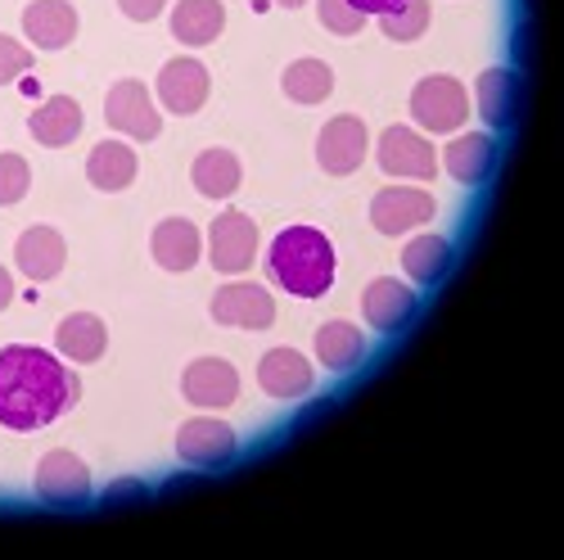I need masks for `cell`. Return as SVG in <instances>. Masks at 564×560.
I'll use <instances>...</instances> for the list:
<instances>
[{"instance_id":"cell-30","label":"cell","mask_w":564,"mask_h":560,"mask_svg":"<svg viewBox=\"0 0 564 560\" xmlns=\"http://www.w3.org/2000/svg\"><path fill=\"white\" fill-rule=\"evenodd\" d=\"M32 185V168L23 154H0V208H10L28 195Z\"/></svg>"},{"instance_id":"cell-26","label":"cell","mask_w":564,"mask_h":560,"mask_svg":"<svg viewBox=\"0 0 564 560\" xmlns=\"http://www.w3.org/2000/svg\"><path fill=\"white\" fill-rule=\"evenodd\" d=\"M316 357L330 370H352L366 357V340H361L357 325H348V321H325L316 331Z\"/></svg>"},{"instance_id":"cell-35","label":"cell","mask_w":564,"mask_h":560,"mask_svg":"<svg viewBox=\"0 0 564 560\" xmlns=\"http://www.w3.org/2000/svg\"><path fill=\"white\" fill-rule=\"evenodd\" d=\"M140 488H145V484H140V480H118L109 493H105V502H122V497H140Z\"/></svg>"},{"instance_id":"cell-11","label":"cell","mask_w":564,"mask_h":560,"mask_svg":"<svg viewBox=\"0 0 564 560\" xmlns=\"http://www.w3.org/2000/svg\"><path fill=\"white\" fill-rule=\"evenodd\" d=\"M181 394L191 398L195 407H230L240 398V370L221 357H199L185 366L181 376Z\"/></svg>"},{"instance_id":"cell-10","label":"cell","mask_w":564,"mask_h":560,"mask_svg":"<svg viewBox=\"0 0 564 560\" xmlns=\"http://www.w3.org/2000/svg\"><path fill=\"white\" fill-rule=\"evenodd\" d=\"M105 118H109L113 131H122V136H131V140H154V136L163 131L159 109H154L150 90L140 86V82H118V86L109 90Z\"/></svg>"},{"instance_id":"cell-20","label":"cell","mask_w":564,"mask_h":560,"mask_svg":"<svg viewBox=\"0 0 564 560\" xmlns=\"http://www.w3.org/2000/svg\"><path fill=\"white\" fill-rule=\"evenodd\" d=\"M28 131L41 140V146H73V140L82 136V105L73 96H51V100H41L28 118Z\"/></svg>"},{"instance_id":"cell-33","label":"cell","mask_w":564,"mask_h":560,"mask_svg":"<svg viewBox=\"0 0 564 560\" xmlns=\"http://www.w3.org/2000/svg\"><path fill=\"white\" fill-rule=\"evenodd\" d=\"M118 6H122V14H127V19L150 23V19H159V10L167 6V0H118Z\"/></svg>"},{"instance_id":"cell-6","label":"cell","mask_w":564,"mask_h":560,"mask_svg":"<svg viewBox=\"0 0 564 560\" xmlns=\"http://www.w3.org/2000/svg\"><path fill=\"white\" fill-rule=\"evenodd\" d=\"M366 159V122L352 114H339L316 136V163L330 176H352Z\"/></svg>"},{"instance_id":"cell-28","label":"cell","mask_w":564,"mask_h":560,"mask_svg":"<svg viewBox=\"0 0 564 560\" xmlns=\"http://www.w3.org/2000/svg\"><path fill=\"white\" fill-rule=\"evenodd\" d=\"M280 86H285V96L294 105H321L335 90V73H330V64H321V60H299V64L285 68Z\"/></svg>"},{"instance_id":"cell-32","label":"cell","mask_w":564,"mask_h":560,"mask_svg":"<svg viewBox=\"0 0 564 560\" xmlns=\"http://www.w3.org/2000/svg\"><path fill=\"white\" fill-rule=\"evenodd\" d=\"M28 68H32V55L23 51V45H19L14 36H6V32H0V86L19 82Z\"/></svg>"},{"instance_id":"cell-8","label":"cell","mask_w":564,"mask_h":560,"mask_svg":"<svg viewBox=\"0 0 564 560\" xmlns=\"http://www.w3.org/2000/svg\"><path fill=\"white\" fill-rule=\"evenodd\" d=\"M380 168L389 176H406V181H430L438 172V154L420 131L411 127H389L380 136Z\"/></svg>"},{"instance_id":"cell-2","label":"cell","mask_w":564,"mask_h":560,"mask_svg":"<svg viewBox=\"0 0 564 560\" xmlns=\"http://www.w3.org/2000/svg\"><path fill=\"white\" fill-rule=\"evenodd\" d=\"M267 267L275 286L290 290L294 299H321L335 286V245L316 226H290L271 240Z\"/></svg>"},{"instance_id":"cell-19","label":"cell","mask_w":564,"mask_h":560,"mask_svg":"<svg viewBox=\"0 0 564 560\" xmlns=\"http://www.w3.org/2000/svg\"><path fill=\"white\" fill-rule=\"evenodd\" d=\"M199 230L195 222H185V217H167L154 226V236H150V254L163 271H191L199 262Z\"/></svg>"},{"instance_id":"cell-24","label":"cell","mask_w":564,"mask_h":560,"mask_svg":"<svg viewBox=\"0 0 564 560\" xmlns=\"http://www.w3.org/2000/svg\"><path fill=\"white\" fill-rule=\"evenodd\" d=\"M479 118L488 127H510L514 109H520V77L510 68H488L479 73Z\"/></svg>"},{"instance_id":"cell-17","label":"cell","mask_w":564,"mask_h":560,"mask_svg":"<svg viewBox=\"0 0 564 560\" xmlns=\"http://www.w3.org/2000/svg\"><path fill=\"white\" fill-rule=\"evenodd\" d=\"M258 385L271 398H303L312 394V362L294 348H275L258 362Z\"/></svg>"},{"instance_id":"cell-27","label":"cell","mask_w":564,"mask_h":560,"mask_svg":"<svg viewBox=\"0 0 564 560\" xmlns=\"http://www.w3.org/2000/svg\"><path fill=\"white\" fill-rule=\"evenodd\" d=\"M447 267H452V245L443 236H415L402 249V271L415 280V286H438Z\"/></svg>"},{"instance_id":"cell-21","label":"cell","mask_w":564,"mask_h":560,"mask_svg":"<svg viewBox=\"0 0 564 560\" xmlns=\"http://www.w3.org/2000/svg\"><path fill=\"white\" fill-rule=\"evenodd\" d=\"M55 344L68 362H100L105 348H109V331H105V321L100 316H90V312H73L59 321V331H55Z\"/></svg>"},{"instance_id":"cell-18","label":"cell","mask_w":564,"mask_h":560,"mask_svg":"<svg viewBox=\"0 0 564 560\" xmlns=\"http://www.w3.org/2000/svg\"><path fill=\"white\" fill-rule=\"evenodd\" d=\"M23 32L41 51H59V45L77 36V10L64 6V0H32L23 10Z\"/></svg>"},{"instance_id":"cell-12","label":"cell","mask_w":564,"mask_h":560,"mask_svg":"<svg viewBox=\"0 0 564 560\" xmlns=\"http://www.w3.org/2000/svg\"><path fill=\"white\" fill-rule=\"evenodd\" d=\"M208 68L199 60H172L159 68V100L167 114H199L208 100Z\"/></svg>"},{"instance_id":"cell-9","label":"cell","mask_w":564,"mask_h":560,"mask_svg":"<svg viewBox=\"0 0 564 560\" xmlns=\"http://www.w3.org/2000/svg\"><path fill=\"white\" fill-rule=\"evenodd\" d=\"M434 217V195L430 191H411V185H389L370 200V222L380 236H406L411 226Z\"/></svg>"},{"instance_id":"cell-13","label":"cell","mask_w":564,"mask_h":560,"mask_svg":"<svg viewBox=\"0 0 564 560\" xmlns=\"http://www.w3.org/2000/svg\"><path fill=\"white\" fill-rule=\"evenodd\" d=\"M361 312H366V321L380 335H393V331H402V325L415 316V294H411V286H402V280L380 276V280H370V286H366Z\"/></svg>"},{"instance_id":"cell-7","label":"cell","mask_w":564,"mask_h":560,"mask_svg":"<svg viewBox=\"0 0 564 560\" xmlns=\"http://www.w3.org/2000/svg\"><path fill=\"white\" fill-rule=\"evenodd\" d=\"M213 321L240 325V331H267L275 321V299L253 280H230L213 294Z\"/></svg>"},{"instance_id":"cell-36","label":"cell","mask_w":564,"mask_h":560,"mask_svg":"<svg viewBox=\"0 0 564 560\" xmlns=\"http://www.w3.org/2000/svg\"><path fill=\"white\" fill-rule=\"evenodd\" d=\"M10 299H14V280H10V271L0 267V312L10 308Z\"/></svg>"},{"instance_id":"cell-5","label":"cell","mask_w":564,"mask_h":560,"mask_svg":"<svg viewBox=\"0 0 564 560\" xmlns=\"http://www.w3.org/2000/svg\"><path fill=\"white\" fill-rule=\"evenodd\" d=\"M36 497L51 502V506H77L90 497V471L77 452H45L36 465Z\"/></svg>"},{"instance_id":"cell-16","label":"cell","mask_w":564,"mask_h":560,"mask_svg":"<svg viewBox=\"0 0 564 560\" xmlns=\"http://www.w3.org/2000/svg\"><path fill=\"white\" fill-rule=\"evenodd\" d=\"M64 258H68V249L55 226H32L14 245V262L28 280H55L64 271Z\"/></svg>"},{"instance_id":"cell-15","label":"cell","mask_w":564,"mask_h":560,"mask_svg":"<svg viewBox=\"0 0 564 560\" xmlns=\"http://www.w3.org/2000/svg\"><path fill=\"white\" fill-rule=\"evenodd\" d=\"M443 168H447V176L460 181V185H479V181H488L492 168H497V140L484 136V131H465V136H456L452 146L443 150Z\"/></svg>"},{"instance_id":"cell-4","label":"cell","mask_w":564,"mask_h":560,"mask_svg":"<svg viewBox=\"0 0 564 560\" xmlns=\"http://www.w3.org/2000/svg\"><path fill=\"white\" fill-rule=\"evenodd\" d=\"M253 254H258V226H253V217L235 213V208L217 213V222L208 226V258H213V267L226 271V276L249 271Z\"/></svg>"},{"instance_id":"cell-23","label":"cell","mask_w":564,"mask_h":560,"mask_svg":"<svg viewBox=\"0 0 564 560\" xmlns=\"http://www.w3.org/2000/svg\"><path fill=\"white\" fill-rule=\"evenodd\" d=\"M135 168H140V159L131 154V146H122V140H100L86 159V176L96 191H127L135 181Z\"/></svg>"},{"instance_id":"cell-31","label":"cell","mask_w":564,"mask_h":560,"mask_svg":"<svg viewBox=\"0 0 564 560\" xmlns=\"http://www.w3.org/2000/svg\"><path fill=\"white\" fill-rule=\"evenodd\" d=\"M316 10H321V23L330 28L335 36H357V32L366 28V14H357L348 0H321Z\"/></svg>"},{"instance_id":"cell-22","label":"cell","mask_w":564,"mask_h":560,"mask_svg":"<svg viewBox=\"0 0 564 560\" xmlns=\"http://www.w3.org/2000/svg\"><path fill=\"white\" fill-rule=\"evenodd\" d=\"M226 28V10L221 0H176L172 10V36L181 45H208L217 41Z\"/></svg>"},{"instance_id":"cell-37","label":"cell","mask_w":564,"mask_h":560,"mask_svg":"<svg viewBox=\"0 0 564 560\" xmlns=\"http://www.w3.org/2000/svg\"><path fill=\"white\" fill-rule=\"evenodd\" d=\"M275 6H285V10H299V6H303V0H275Z\"/></svg>"},{"instance_id":"cell-14","label":"cell","mask_w":564,"mask_h":560,"mask_svg":"<svg viewBox=\"0 0 564 560\" xmlns=\"http://www.w3.org/2000/svg\"><path fill=\"white\" fill-rule=\"evenodd\" d=\"M176 452L191 465H221L235 456V430L226 420H185L176 430Z\"/></svg>"},{"instance_id":"cell-34","label":"cell","mask_w":564,"mask_h":560,"mask_svg":"<svg viewBox=\"0 0 564 560\" xmlns=\"http://www.w3.org/2000/svg\"><path fill=\"white\" fill-rule=\"evenodd\" d=\"M348 6L357 14H366V19H384V14H393L402 6V0H348Z\"/></svg>"},{"instance_id":"cell-29","label":"cell","mask_w":564,"mask_h":560,"mask_svg":"<svg viewBox=\"0 0 564 560\" xmlns=\"http://www.w3.org/2000/svg\"><path fill=\"white\" fill-rule=\"evenodd\" d=\"M380 28H384L389 41H415V36H425V28H430V0H402L393 14L380 19Z\"/></svg>"},{"instance_id":"cell-1","label":"cell","mask_w":564,"mask_h":560,"mask_svg":"<svg viewBox=\"0 0 564 560\" xmlns=\"http://www.w3.org/2000/svg\"><path fill=\"white\" fill-rule=\"evenodd\" d=\"M82 385L73 370L59 366L55 353L10 344L0 348V426L32 434L41 426L59 420L77 402Z\"/></svg>"},{"instance_id":"cell-3","label":"cell","mask_w":564,"mask_h":560,"mask_svg":"<svg viewBox=\"0 0 564 560\" xmlns=\"http://www.w3.org/2000/svg\"><path fill=\"white\" fill-rule=\"evenodd\" d=\"M411 118L425 131H438V136L465 127V118H469L465 86L456 77H443V73L415 82V90H411Z\"/></svg>"},{"instance_id":"cell-25","label":"cell","mask_w":564,"mask_h":560,"mask_svg":"<svg viewBox=\"0 0 564 560\" xmlns=\"http://www.w3.org/2000/svg\"><path fill=\"white\" fill-rule=\"evenodd\" d=\"M240 176H245V168L230 150H204L191 168V181H195V191L204 200H230L235 191H240Z\"/></svg>"}]
</instances>
